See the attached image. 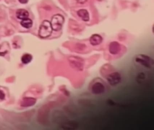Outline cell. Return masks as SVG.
Instances as JSON below:
<instances>
[{
    "mask_svg": "<svg viewBox=\"0 0 154 130\" xmlns=\"http://www.w3.org/2000/svg\"><path fill=\"white\" fill-rule=\"evenodd\" d=\"M21 25L25 28H29L32 26L33 21L29 18H26L22 20L21 22Z\"/></svg>",
    "mask_w": 154,
    "mask_h": 130,
    "instance_id": "11",
    "label": "cell"
},
{
    "mask_svg": "<svg viewBox=\"0 0 154 130\" xmlns=\"http://www.w3.org/2000/svg\"><path fill=\"white\" fill-rule=\"evenodd\" d=\"M89 90L95 95L103 94L106 91V86L102 80L96 78L92 81L89 85Z\"/></svg>",
    "mask_w": 154,
    "mask_h": 130,
    "instance_id": "2",
    "label": "cell"
},
{
    "mask_svg": "<svg viewBox=\"0 0 154 130\" xmlns=\"http://www.w3.org/2000/svg\"><path fill=\"white\" fill-rule=\"evenodd\" d=\"M5 94L2 90H0V99L3 100L5 99Z\"/></svg>",
    "mask_w": 154,
    "mask_h": 130,
    "instance_id": "14",
    "label": "cell"
},
{
    "mask_svg": "<svg viewBox=\"0 0 154 130\" xmlns=\"http://www.w3.org/2000/svg\"><path fill=\"white\" fill-rule=\"evenodd\" d=\"M78 2L81 3H84L86 1V0H76Z\"/></svg>",
    "mask_w": 154,
    "mask_h": 130,
    "instance_id": "16",
    "label": "cell"
},
{
    "mask_svg": "<svg viewBox=\"0 0 154 130\" xmlns=\"http://www.w3.org/2000/svg\"><path fill=\"white\" fill-rule=\"evenodd\" d=\"M103 41V38L100 35L98 34L92 35L89 39V42L92 46H97L100 45Z\"/></svg>",
    "mask_w": 154,
    "mask_h": 130,
    "instance_id": "7",
    "label": "cell"
},
{
    "mask_svg": "<svg viewBox=\"0 0 154 130\" xmlns=\"http://www.w3.org/2000/svg\"><path fill=\"white\" fill-rule=\"evenodd\" d=\"M106 79L111 85H116L121 81V75L117 72H113L107 76Z\"/></svg>",
    "mask_w": 154,
    "mask_h": 130,
    "instance_id": "5",
    "label": "cell"
},
{
    "mask_svg": "<svg viewBox=\"0 0 154 130\" xmlns=\"http://www.w3.org/2000/svg\"><path fill=\"white\" fill-rule=\"evenodd\" d=\"M51 23L49 21L45 20L42 23L39 31V35L42 39L48 37L53 31Z\"/></svg>",
    "mask_w": 154,
    "mask_h": 130,
    "instance_id": "3",
    "label": "cell"
},
{
    "mask_svg": "<svg viewBox=\"0 0 154 130\" xmlns=\"http://www.w3.org/2000/svg\"><path fill=\"white\" fill-rule=\"evenodd\" d=\"M121 50V46L120 43L116 42H113L110 43L109 47V51L112 55H116Z\"/></svg>",
    "mask_w": 154,
    "mask_h": 130,
    "instance_id": "6",
    "label": "cell"
},
{
    "mask_svg": "<svg viewBox=\"0 0 154 130\" xmlns=\"http://www.w3.org/2000/svg\"><path fill=\"white\" fill-rule=\"evenodd\" d=\"M146 74L143 72H141L138 73L137 74V77H136V80L137 82L139 83H142L143 80L146 79Z\"/></svg>",
    "mask_w": 154,
    "mask_h": 130,
    "instance_id": "13",
    "label": "cell"
},
{
    "mask_svg": "<svg viewBox=\"0 0 154 130\" xmlns=\"http://www.w3.org/2000/svg\"><path fill=\"white\" fill-rule=\"evenodd\" d=\"M32 56L29 54H25L22 57L21 61L23 64H27L32 61Z\"/></svg>",
    "mask_w": 154,
    "mask_h": 130,
    "instance_id": "12",
    "label": "cell"
},
{
    "mask_svg": "<svg viewBox=\"0 0 154 130\" xmlns=\"http://www.w3.org/2000/svg\"><path fill=\"white\" fill-rule=\"evenodd\" d=\"M134 61L140 67L147 69H152L154 66V60L146 54H137L134 58Z\"/></svg>",
    "mask_w": 154,
    "mask_h": 130,
    "instance_id": "1",
    "label": "cell"
},
{
    "mask_svg": "<svg viewBox=\"0 0 154 130\" xmlns=\"http://www.w3.org/2000/svg\"><path fill=\"white\" fill-rule=\"evenodd\" d=\"M77 14L78 16L84 21L87 22L89 20V14L87 10L86 9H80L77 12Z\"/></svg>",
    "mask_w": 154,
    "mask_h": 130,
    "instance_id": "9",
    "label": "cell"
},
{
    "mask_svg": "<svg viewBox=\"0 0 154 130\" xmlns=\"http://www.w3.org/2000/svg\"><path fill=\"white\" fill-rule=\"evenodd\" d=\"M64 17L60 14L54 15L51 20V23L53 30L55 31L60 30L62 28V25L64 23Z\"/></svg>",
    "mask_w": 154,
    "mask_h": 130,
    "instance_id": "4",
    "label": "cell"
},
{
    "mask_svg": "<svg viewBox=\"0 0 154 130\" xmlns=\"http://www.w3.org/2000/svg\"><path fill=\"white\" fill-rule=\"evenodd\" d=\"M16 16L18 19L22 20L28 18L29 13L26 9H20L16 11Z\"/></svg>",
    "mask_w": 154,
    "mask_h": 130,
    "instance_id": "10",
    "label": "cell"
},
{
    "mask_svg": "<svg viewBox=\"0 0 154 130\" xmlns=\"http://www.w3.org/2000/svg\"><path fill=\"white\" fill-rule=\"evenodd\" d=\"M36 100L33 98L26 97L24 98L22 100L21 103V105L23 107H28L32 106L36 103Z\"/></svg>",
    "mask_w": 154,
    "mask_h": 130,
    "instance_id": "8",
    "label": "cell"
},
{
    "mask_svg": "<svg viewBox=\"0 0 154 130\" xmlns=\"http://www.w3.org/2000/svg\"><path fill=\"white\" fill-rule=\"evenodd\" d=\"M19 1L21 4H26L28 2L29 0H19Z\"/></svg>",
    "mask_w": 154,
    "mask_h": 130,
    "instance_id": "15",
    "label": "cell"
}]
</instances>
